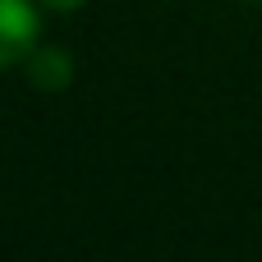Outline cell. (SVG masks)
Returning <instances> with one entry per match:
<instances>
[{"label":"cell","instance_id":"obj_3","mask_svg":"<svg viewBox=\"0 0 262 262\" xmlns=\"http://www.w3.org/2000/svg\"><path fill=\"white\" fill-rule=\"evenodd\" d=\"M37 5H46V9H55V14H69V9H78V5H88V0H37Z\"/></svg>","mask_w":262,"mask_h":262},{"label":"cell","instance_id":"obj_1","mask_svg":"<svg viewBox=\"0 0 262 262\" xmlns=\"http://www.w3.org/2000/svg\"><path fill=\"white\" fill-rule=\"evenodd\" d=\"M41 46L37 0H0V64L23 69V60Z\"/></svg>","mask_w":262,"mask_h":262},{"label":"cell","instance_id":"obj_2","mask_svg":"<svg viewBox=\"0 0 262 262\" xmlns=\"http://www.w3.org/2000/svg\"><path fill=\"white\" fill-rule=\"evenodd\" d=\"M23 74H28V83L37 88V92H64L69 83H74V55L64 51V46H37L28 60H23Z\"/></svg>","mask_w":262,"mask_h":262}]
</instances>
